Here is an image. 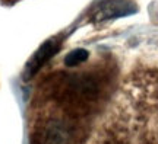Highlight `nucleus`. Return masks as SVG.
Returning a JSON list of instances; mask_svg holds the SVG:
<instances>
[{
    "label": "nucleus",
    "mask_w": 158,
    "mask_h": 144,
    "mask_svg": "<svg viewBox=\"0 0 158 144\" xmlns=\"http://www.w3.org/2000/svg\"><path fill=\"white\" fill-rule=\"evenodd\" d=\"M136 12V6L130 0H102L92 9L91 19L94 22H106L110 19L127 16Z\"/></svg>",
    "instance_id": "nucleus-1"
},
{
    "label": "nucleus",
    "mask_w": 158,
    "mask_h": 144,
    "mask_svg": "<svg viewBox=\"0 0 158 144\" xmlns=\"http://www.w3.org/2000/svg\"><path fill=\"white\" fill-rule=\"evenodd\" d=\"M59 48H60V39L57 38H53L50 41H47L45 44H43V47L37 51V54L32 57V60L29 61L28 67H27V74L29 77L34 76L35 73L59 51Z\"/></svg>",
    "instance_id": "nucleus-2"
}]
</instances>
